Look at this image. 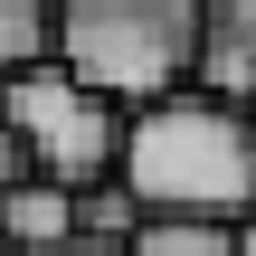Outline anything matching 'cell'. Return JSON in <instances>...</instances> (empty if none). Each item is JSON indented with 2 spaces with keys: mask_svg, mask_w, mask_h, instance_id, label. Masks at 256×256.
<instances>
[{
  "mask_svg": "<svg viewBox=\"0 0 256 256\" xmlns=\"http://www.w3.org/2000/svg\"><path fill=\"white\" fill-rule=\"evenodd\" d=\"M114 180L142 200V218H247L256 209V114H228L209 95H171L124 124Z\"/></svg>",
  "mask_w": 256,
  "mask_h": 256,
  "instance_id": "obj_1",
  "label": "cell"
},
{
  "mask_svg": "<svg viewBox=\"0 0 256 256\" xmlns=\"http://www.w3.org/2000/svg\"><path fill=\"white\" fill-rule=\"evenodd\" d=\"M57 66L114 114H152L200 66V10L190 0H76L57 10Z\"/></svg>",
  "mask_w": 256,
  "mask_h": 256,
  "instance_id": "obj_2",
  "label": "cell"
},
{
  "mask_svg": "<svg viewBox=\"0 0 256 256\" xmlns=\"http://www.w3.org/2000/svg\"><path fill=\"white\" fill-rule=\"evenodd\" d=\"M0 114H10V133H19V152H28V180H57V190L114 180L124 124H133V114H114L104 95H86L66 66H38V76H19V86H0Z\"/></svg>",
  "mask_w": 256,
  "mask_h": 256,
  "instance_id": "obj_3",
  "label": "cell"
},
{
  "mask_svg": "<svg viewBox=\"0 0 256 256\" xmlns=\"http://www.w3.org/2000/svg\"><path fill=\"white\" fill-rule=\"evenodd\" d=\"M200 95L228 104V114H256V0H209L200 10Z\"/></svg>",
  "mask_w": 256,
  "mask_h": 256,
  "instance_id": "obj_4",
  "label": "cell"
},
{
  "mask_svg": "<svg viewBox=\"0 0 256 256\" xmlns=\"http://www.w3.org/2000/svg\"><path fill=\"white\" fill-rule=\"evenodd\" d=\"M0 247L10 256H66L76 247V190H57V180H10V190H0Z\"/></svg>",
  "mask_w": 256,
  "mask_h": 256,
  "instance_id": "obj_5",
  "label": "cell"
},
{
  "mask_svg": "<svg viewBox=\"0 0 256 256\" xmlns=\"http://www.w3.org/2000/svg\"><path fill=\"white\" fill-rule=\"evenodd\" d=\"M38 66H57V10L0 0V86H19V76H38Z\"/></svg>",
  "mask_w": 256,
  "mask_h": 256,
  "instance_id": "obj_6",
  "label": "cell"
},
{
  "mask_svg": "<svg viewBox=\"0 0 256 256\" xmlns=\"http://www.w3.org/2000/svg\"><path fill=\"white\" fill-rule=\"evenodd\" d=\"M133 256H238V228L228 218H142Z\"/></svg>",
  "mask_w": 256,
  "mask_h": 256,
  "instance_id": "obj_7",
  "label": "cell"
},
{
  "mask_svg": "<svg viewBox=\"0 0 256 256\" xmlns=\"http://www.w3.org/2000/svg\"><path fill=\"white\" fill-rule=\"evenodd\" d=\"M10 180H28V152H19V133H10V114H0V190Z\"/></svg>",
  "mask_w": 256,
  "mask_h": 256,
  "instance_id": "obj_8",
  "label": "cell"
},
{
  "mask_svg": "<svg viewBox=\"0 0 256 256\" xmlns=\"http://www.w3.org/2000/svg\"><path fill=\"white\" fill-rule=\"evenodd\" d=\"M238 256H256V209H247V218H238Z\"/></svg>",
  "mask_w": 256,
  "mask_h": 256,
  "instance_id": "obj_9",
  "label": "cell"
},
{
  "mask_svg": "<svg viewBox=\"0 0 256 256\" xmlns=\"http://www.w3.org/2000/svg\"><path fill=\"white\" fill-rule=\"evenodd\" d=\"M66 256H133V247H66Z\"/></svg>",
  "mask_w": 256,
  "mask_h": 256,
  "instance_id": "obj_10",
  "label": "cell"
},
{
  "mask_svg": "<svg viewBox=\"0 0 256 256\" xmlns=\"http://www.w3.org/2000/svg\"><path fill=\"white\" fill-rule=\"evenodd\" d=\"M0 256H10V247H0Z\"/></svg>",
  "mask_w": 256,
  "mask_h": 256,
  "instance_id": "obj_11",
  "label": "cell"
}]
</instances>
